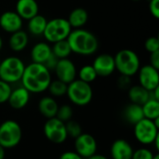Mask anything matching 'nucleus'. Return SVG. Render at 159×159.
Listing matches in <instances>:
<instances>
[{
  "instance_id": "nucleus-1",
  "label": "nucleus",
  "mask_w": 159,
  "mask_h": 159,
  "mask_svg": "<svg viewBox=\"0 0 159 159\" xmlns=\"http://www.w3.org/2000/svg\"><path fill=\"white\" fill-rule=\"evenodd\" d=\"M51 80L50 71L45 65L31 62L25 65L20 83L30 93H41L48 90Z\"/></svg>"
},
{
  "instance_id": "nucleus-2",
  "label": "nucleus",
  "mask_w": 159,
  "mask_h": 159,
  "mask_svg": "<svg viewBox=\"0 0 159 159\" xmlns=\"http://www.w3.org/2000/svg\"><path fill=\"white\" fill-rule=\"evenodd\" d=\"M67 41L72 53L81 56L93 55L99 48V41L96 35L83 28L72 30L67 37Z\"/></svg>"
},
{
  "instance_id": "nucleus-3",
  "label": "nucleus",
  "mask_w": 159,
  "mask_h": 159,
  "mask_svg": "<svg viewBox=\"0 0 159 159\" xmlns=\"http://www.w3.org/2000/svg\"><path fill=\"white\" fill-rule=\"evenodd\" d=\"M114 60L116 70L121 75L131 77L138 73L141 67V61L138 54L129 48L119 50L114 57Z\"/></svg>"
},
{
  "instance_id": "nucleus-4",
  "label": "nucleus",
  "mask_w": 159,
  "mask_h": 159,
  "mask_svg": "<svg viewBox=\"0 0 159 159\" xmlns=\"http://www.w3.org/2000/svg\"><path fill=\"white\" fill-rule=\"evenodd\" d=\"M25 69L23 61L17 56H8L0 62V79L9 85L20 82Z\"/></svg>"
},
{
  "instance_id": "nucleus-5",
  "label": "nucleus",
  "mask_w": 159,
  "mask_h": 159,
  "mask_svg": "<svg viewBox=\"0 0 159 159\" xmlns=\"http://www.w3.org/2000/svg\"><path fill=\"white\" fill-rule=\"evenodd\" d=\"M66 95L72 103L77 106H86L92 100L93 90L90 84L77 78L68 84Z\"/></svg>"
},
{
  "instance_id": "nucleus-6",
  "label": "nucleus",
  "mask_w": 159,
  "mask_h": 159,
  "mask_svg": "<svg viewBox=\"0 0 159 159\" xmlns=\"http://www.w3.org/2000/svg\"><path fill=\"white\" fill-rule=\"evenodd\" d=\"M72 30L73 29L67 19L54 18L48 20L43 36L48 43L53 44L55 42L67 39Z\"/></svg>"
},
{
  "instance_id": "nucleus-7",
  "label": "nucleus",
  "mask_w": 159,
  "mask_h": 159,
  "mask_svg": "<svg viewBox=\"0 0 159 159\" xmlns=\"http://www.w3.org/2000/svg\"><path fill=\"white\" fill-rule=\"evenodd\" d=\"M22 138V130L15 120H6L0 125V145L5 149H11L19 145Z\"/></svg>"
},
{
  "instance_id": "nucleus-8",
  "label": "nucleus",
  "mask_w": 159,
  "mask_h": 159,
  "mask_svg": "<svg viewBox=\"0 0 159 159\" xmlns=\"http://www.w3.org/2000/svg\"><path fill=\"white\" fill-rule=\"evenodd\" d=\"M159 118L150 120L143 118L134 125V136L142 144H153L155 140L159 136Z\"/></svg>"
},
{
  "instance_id": "nucleus-9",
  "label": "nucleus",
  "mask_w": 159,
  "mask_h": 159,
  "mask_svg": "<svg viewBox=\"0 0 159 159\" xmlns=\"http://www.w3.org/2000/svg\"><path fill=\"white\" fill-rule=\"evenodd\" d=\"M43 130H44L45 137L49 142L55 144L63 143L68 138L65 123L58 119L57 117L47 119Z\"/></svg>"
},
{
  "instance_id": "nucleus-10",
  "label": "nucleus",
  "mask_w": 159,
  "mask_h": 159,
  "mask_svg": "<svg viewBox=\"0 0 159 159\" xmlns=\"http://www.w3.org/2000/svg\"><path fill=\"white\" fill-rule=\"evenodd\" d=\"M97 142L95 138L89 133H81L75 139V152L84 159L97 153Z\"/></svg>"
},
{
  "instance_id": "nucleus-11",
  "label": "nucleus",
  "mask_w": 159,
  "mask_h": 159,
  "mask_svg": "<svg viewBox=\"0 0 159 159\" xmlns=\"http://www.w3.org/2000/svg\"><path fill=\"white\" fill-rule=\"evenodd\" d=\"M137 74L139 77V85L148 91H152L159 87L158 70L152 65L145 64L141 66Z\"/></svg>"
},
{
  "instance_id": "nucleus-12",
  "label": "nucleus",
  "mask_w": 159,
  "mask_h": 159,
  "mask_svg": "<svg viewBox=\"0 0 159 159\" xmlns=\"http://www.w3.org/2000/svg\"><path fill=\"white\" fill-rule=\"evenodd\" d=\"M54 72L57 79L64 82L67 85L76 79L77 76L76 67L69 58L59 60L54 69Z\"/></svg>"
},
{
  "instance_id": "nucleus-13",
  "label": "nucleus",
  "mask_w": 159,
  "mask_h": 159,
  "mask_svg": "<svg viewBox=\"0 0 159 159\" xmlns=\"http://www.w3.org/2000/svg\"><path fill=\"white\" fill-rule=\"evenodd\" d=\"M92 66L94 70L96 71L97 75L102 76V77L110 76L116 71L114 57L106 53L98 55L94 59Z\"/></svg>"
},
{
  "instance_id": "nucleus-14",
  "label": "nucleus",
  "mask_w": 159,
  "mask_h": 159,
  "mask_svg": "<svg viewBox=\"0 0 159 159\" xmlns=\"http://www.w3.org/2000/svg\"><path fill=\"white\" fill-rule=\"evenodd\" d=\"M23 20L16 11L7 10L0 15V28L8 34L15 33L22 29Z\"/></svg>"
},
{
  "instance_id": "nucleus-15",
  "label": "nucleus",
  "mask_w": 159,
  "mask_h": 159,
  "mask_svg": "<svg viewBox=\"0 0 159 159\" xmlns=\"http://www.w3.org/2000/svg\"><path fill=\"white\" fill-rule=\"evenodd\" d=\"M30 92L22 86L11 89L10 95L7 102L11 108L15 110H20L24 108L30 101Z\"/></svg>"
},
{
  "instance_id": "nucleus-16",
  "label": "nucleus",
  "mask_w": 159,
  "mask_h": 159,
  "mask_svg": "<svg viewBox=\"0 0 159 159\" xmlns=\"http://www.w3.org/2000/svg\"><path fill=\"white\" fill-rule=\"evenodd\" d=\"M15 11L22 20H30L39 13V7L36 0H18Z\"/></svg>"
},
{
  "instance_id": "nucleus-17",
  "label": "nucleus",
  "mask_w": 159,
  "mask_h": 159,
  "mask_svg": "<svg viewBox=\"0 0 159 159\" xmlns=\"http://www.w3.org/2000/svg\"><path fill=\"white\" fill-rule=\"evenodd\" d=\"M133 151L134 150L129 142L118 139L112 143L110 154L112 159H131Z\"/></svg>"
},
{
  "instance_id": "nucleus-18",
  "label": "nucleus",
  "mask_w": 159,
  "mask_h": 159,
  "mask_svg": "<svg viewBox=\"0 0 159 159\" xmlns=\"http://www.w3.org/2000/svg\"><path fill=\"white\" fill-rule=\"evenodd\" d=\"M51 55V46L48 42H38L31 49L32 62L44 64Z\"/></svg>"
},
{
  "instance_id": "nucleus-19",
  "label": "nucleus",
  "mask_w": 159,
  "mask_h": 159,
  "mask_svg": "<svg viewBox=\"0 0 159 159\" xmlns=\"http://www.w3.org/2000/svg\"><path fill=\"white\" fill-rule=\"evenodd\" d=\"M59 105L51 96H45L38 102V111L47 119L56 117Z\"/></svg>"
},
{
  "instance_id": "nucleus-20",
  "label": "nucleus",
  "mask_w": 159,
  "mask_h": 159,
  "mask_svg": "<svg viewBox=\"0 0 159 159\" xmlns=\"http://www.w3.org/2000/svg\"><path fill=\"white\" fill-rule=\"evenodd\" d=\"M28 43H29L28 34L22 29L10 34V36L8 39V46L12 51L14 52L22 51L23 49H25Z\"/></svg>"
},
{
  "instance_id": "nucleus-21",
  "label": "nucleus",
  "mask_w": 159,
  "mask_h": 159,
  "mask_svg": "<svg viewBox=\"0 0 159 159\" xmlns=\"http://www.w3.org/2000/svg\"><path fill=\"white\" fill-rule=\"evenodd\" d=\"M89 20L88 11L83 7H75L74 8L70 14L68 15L67 20L72 27V29H79L82 28Z\"/></svg>"
},
{
  "instance_id": "nucleus-22",
  "label": "nucleus",
  "mask_w": 159,
  "mask_h": 159,
  "mask_svg": "<svg viewBox=\"0 0 159 159\" xmlns=\"http://www.w3.org/2000/svg\"><path fill=\"white\" fill-rule=\"evenodd\" d=\"M129 98L131 103L143 105L145 102H147L150 99V91H148L140 85H135L129 87Z\"/></svg>"
},
{
  "instance_id": "nucleus-23",
  "label": "nucleus",
  "mask_w": 159,
  "mask_h": 159,
  "mask_svg": "<svg viewBox=\"0 0 159 159\" xmlns=\"http://www.w3.org/2000/svg\"><path fill=\"white\" fill-rule=\"evenodd\" d=\"M47 22H48V20L43 15H40L38 13L32 19L28 20L27 29L29 33L33 35H35V36L43 35Z\"/></svg>"
},
{
  "instance_id": "nucleus-24",
  "label": "nucleus",
  "mask_w": 159,
  "mask_h": 159,
  "mask_svg": "<svg viewBox=\"0 0 159 159\" xmlns=\"http://www.w3.org/2000/svg\"><path fill=\"white\" fill-rule=\"evenodd\" d=\"M124 117L127 120V122L134 126L136 123L144 118L142 105L135 103L129 104L124 110Z\"/></svg>"
},
{
  "instance_id": "nucleus-25",
  "label": "nucleus",
  "mask_w": 159,
  "mask_h": 159,
  "mask_svg": "<svg viewBox=\"0 0 159 159\" xmlns=\"http://www.w3.org/2000/svg\"><path fill=\"white\" fill-rule=\"evenodd\" d=\"M143 112L144 118L150 120H156L159 118V101L155 99H149L143 105Z\"/></svg>"
},
{
  "instance_id": "nucleus-26",
  "label": "nucleus",
  "mask_w": 159,
  "mask_h": 159,
  "mask_svg": "<svg viewBox=\"0 0 159 159\" xmlns=\"http://www.w3.org/2000/svg\"><path fill=\"white\" fill-rule=\"evenodd\" d=\"M51 51L52 54L59 60L66 59L72 54V50L67 39L53 43L51 46Z\"/></svg>"
},
{
  "instance_id": "nucleus-27",
  "label": "nucleus",
  "mask_w": 159,
  "mask_h": 159,
  "mask_svg": "<svg viewBox=\"0 0 159 159\" xmlns=\"http://www.w3.org/2000/svg\"><path fill=\"white\" fill-rule=\"evenodd\" d=\"M77 75H78V79L81 81H84L86 83H92L93 81L96 80V78L98 77L96 71L94 70L92 64H86L83 65L79 71L77 72Z\"/></svg>"
},
{
  "instance_id": "nucleus-28",
  "label": "nucleus",
  "mask_w": 159,
  "mask_h": 159,
  "mask_svg": "<svg viewBox=\"0 0 159 159\" xmlns=\"http://www.w3.org/2000/svg\"><path fill=\"white\" fill-rule=\"evenodd\" d=\"M67 86V84L56 78L55 80L50 81L48 90L49 91L51 97H62L66 95Z\"/></svg>"
},
{
  "instance_id": "nucleus-29",
  "label": "nucleus",
  "mask_w": 159,
  "mask_h": 159,
  "mask_svg": "<svg viewBox=\"0 0 159 159\" xmlns=\"http://www.w3.org/2000/svg\"><path fill=\"white\" fill-rule=\"evenodd\" d=\"M65 128H66V132H67L68 137H71L73 139L77 138L81 133H83L80 124L72 119L65 122Z\"/></svg>"
},
{
  "instance_id": "nucleus-30",
  "label": "nucleus",
  "mask_w": 159,
  "mask_h": 159,
  "mask_svg": "<svg viewBox=\"0 0 159 159\" xmlns=\"http://www.w3.org/2000/svg\"><path fill=\"white\" fill-rule=\"evenodd\" d=\"M72 116H73V109L70 105L63 104L61 106H59L57 114H56V117L58 119H60L65 123V122L71 120Z\"/></svg>"
},
{
  "instance_id": "nucleus-31",
  "label": "nucleus",
  "mask_w": 159,
  "mask_h": 159,
  "mask_svg": "<svg viewBox=\"0 0 159 159\" xmlns=\"http://www.w3.org/2000/svg\"><path fill=\"white\" fill-rule=\"evenodd\" d=\"M11 89V86L8 83L0 79V104L7 102Z\"/></svg>"
},
{
  "instance_id": "nucleus-32",
  "label": "nucleus",
  "mask_w": 159,
  "mask_h": 159,
  "mask_svg": "<svg viewBox=\"0 0 159 159\" xmlns=\"http://www.w3.org/2000/svg\"><path fill=\"white\" fill-rule=\"evenodd\" d=\"M154 154L147 148H139L133 151L131 159H153Z\"/></svg>"
},
{
  "instance_id": "nucleus-33",
  "label": "nucleus",
  "mask_w": 159,
  "mask_h": 159,
  "mask_svg": "<svg viewBox=\"0 0 159 159\" xmlns=\"http://www.w3.org/2000/svg\"><path fill=\"white\" fill-rule=\"evenodd\" d=\"M145 49L149 52H155L159 50V39L157 36H150L149 38L146 39L144 43Z\"/></svg>"
},
{
  "instance_id": "nucleus-34",
  "label": "nucleus",
  "mask_w": 159,
  "mask_h": 159,
  "mask_svg": "<svg viewBox=\"0 0 159 159\" xmlns=\"http://www.w3.org/2000/svg\"><path fill=\"white\" fill-rule=\"evenodd\" d=\"M148 7L151 15L156 19H159V0H150Z\"/></svg>"
},
{
  "instance_id": "nucleus-35",
  "label": "nucleus",
  "mask_w": 159,
  "mask_h": 159,
  "mask_svg": "<svg viewBox=\"0 0 159 159\" xmlns=\"http://www.w3.org/2000/svg\"><path fill=\"white\" fill-rule=\"evenodd\" d=\"M58 61H59V59H57V58L52 54V55L47 60V61H46L43 65H45L49 71H54V69H55V67H56V65H57Z\"/></svg>"
},
{
  "instance_id": "nucleus-36",
  "label": "nucleus",
  "mask_w": 159,
  "mask_h": 159,
  "mask_svg": "<svg viewBox=\"0 0 159 159\" xmlns=\"http://www.w3.org/2000/svg\"><path fill=\"white\" fill-rule=\"evenodd\" d=\"M149 61H150V63H149L150 65H152L156 69L159 70V50L150 53Z\"/></svg>"
},
{
  "instance_id": "nucleus-37",
  "label": "nucleus",
  "mask_w": 159,
  "mask_h": 159,
  "mask_svg": "<svg viewBox=\"0 0 159 159\" xmlns=\"http://www.w3.org/2000/svg\"><path fill=\"white\" fill-rule=\"evenodd\" d=\"M118 86L120 89H129L130 86V77L126 76V75H121L118 79Z\"/></svg>"
},
{
  "instance_id": "nucleus-38",
  "label": "nucleus",
  "mask_w": 159,
  "mask_h": 159,
  "mask_svg": "<svg viewBox=\"0 0 159 159\" xmlns=\"http://www.w3.org/2000/svg\"><path fill=\"white\" fill-rule=\"evenodd\" d=\"M59 159H84V158H83L82 157H80L76 152L67 151V152H64L63 154H61Z\"/></svg>"
},
{
  "instance_id": "nucleus-39",
  "label": "nucleus",
  "mask_w": 159,
  "mask_h": 159,
  "mask_svg": "<svg viewBox=\"0 0 159 159\" xmlns=\"http://www.w3.org/2000/svg\"><path fill=\"white\" fill-rule=\"evenodd\" d=\"M86 159H108L106 157H104V156H102V155H99V154H94L93 156H91V157H88V158Z\"/></svg>"
},
{
  "instance_id": "nucleus-40",
  "label": "nucleus",
  "mask_w": 159,
  "mask_h": 159,
  "mask_svg": "<svg viewBox=\"0 0 159 159\" xmlns=\"http://www.w3.org/2000/svg\"><path fill=\"white\" fill-rule=\"evenodd\" d=\"M5 148H3L1 145H0V159H5L6 157V153H5Z\"/></svg>"
},
{
  "instance_id": "nucleus-41",
  "label": "nucleus",
  "mask_w": 159,
  "mask_h": 159,
  "mask_svg": "<svg viewBox=\"0 0 159 159\" xmlns=\"http://www.w3.org/2000/svg\"><path fill=\"white\" fill-rule=\"evenodd\" d=\"M2 48H3V39H2V37L0 35V50L2 49Z\"/></svg>"
},
{
  "instance_id": "nucleus-42",
  "label": "nucleus",
  "mask_w": 159,
  "mask_h": 159,
  "mask_svg": "<svg viewBox=\"0 0 159 159\" xmlns=\"http://www.w3.org/2000/svg\"><path fill=\"white\" fill-rule=\"evenodd\" d=\"M153 159H159V155H157H157H155V156H154V157H153Z\"/></svg>"
},
{
  "instance_id": "nucleus-43",
  "label": "nucleus",
  "mask_w": 159,
  "mask_h": 159,
  "mask_svg": "<svg viewBox=\"0 0 159 159\" xmlns=\"http://www.w3.org/2000/svg\"><path fill=\"white\" fill-rule=\"evenodd\" d=\"M132 1H135V2H137V1H141V0H132Z\"/></svg>"
},
{
  "instance_id": "nucleus-44",
  "label": "nucleus",
  "mask_w": 159,
  "mask_h": 159,
  "mask_svg": "<svg viewBox=\"0 0 159 159\" xmlns=\"http://www.w3.org/2000/svg\"><path fill=\"white\" fill-rule=\"evenodd\" d=\"M0 62H1V59H0Z\"/></svg>"
}]
</instances>
